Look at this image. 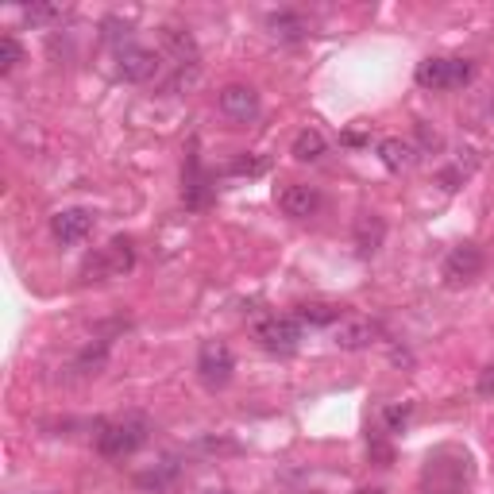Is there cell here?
<instances>
[{
    "mask_svg": "<svg viewBox=\"0 0 494 494\" xmlns=\"http://www.w3.org/2000/svg\"><path fill=\"white\" fill-rule=\"evenodd\" d=\"M147 441H151V421L143 417V413L116 417V421H105V425L97 429V452L105 456V460L136 456Z\"/></svg>",
    "mask_w": 494,
    "mask_h": 494,
    "instance_id": "obj_1",
    "label": "cell"
},
{
    "mask_svg": "<svg viewBox=\"0 0 494 494\" xmlns=\"http://www.w3.org/2000/svg\"><path fill=\"white\" fill-rule=\"evenodd\" d=\"M471 74H475V66L468 58H425V62H417L413 81L429 93H448V90L468 85Z\"/></svg>",
    "mask_w": 494,
    "mask_h": 494,
    "instance_id": "obj_2",
    "label": "cell"
},
{
    "mask_svg": "<svg viewBox=\"0 0 494 494\" xmlns=\"http://www.w3.org/2000/svg\"><path fill=\"white\" fill-rule=\"evenodd\" d=\"M136 267V247L132 240L116 236L112 243H105L97 255H90V263L81 267V282H109V279H120Z\"/></svg>",
    "mask_w": 494,
    "mask_h": 494,
    "instance_id": "obj_3",
    "label": "cell"
},
{
    "mask_svg": "<svg viewBox=\"0 0 494 494\" xmlns=\"http://www.w3.org/2000/svg\"><path fill=\"white\" fill-rule=\"evenodd\" d=\"M232 371H236V356L224 340H205L197 347V379L209 390H224L232 383Z\"/></svg>",
    "mask_w": 494,
    "mask_h": 494,
    "instance_id": "obj_4",
    "label": "cell"
},
{
    "mask_svg": "<svg viewBox=\"0 0 494 494\" xmlns=\"http://www.w3.org/2000/svg\"><path fill=\"white\" fill-rule=\"evenodd\" d=\"M259 344L267 347L274 356H294L301 347V337H305V325L298 321L294 313H282V317H267V321H259L255 328Z\"/></svg>",
    "mask_w": 494,
    "mask_h": 494,
    "instance_id": "obj_5",
    "label": "cell"
},
{
    "mask_svg": "<svg viewBox=\"0 0 494 494\" xmlns=\"http://www.w3.org/2000/svg\"><path fill=\"white\" fill-rule=\"evenodd\" d=\"M483 271H487V255H483V247H475V243H460L444 255V279L452 286H468Z\"/></svg>",
    "mask_w": 494,
    "mask_h": 494,
    "instance_id": "obj_6",
    "label": "cell"
},
{
    "mask_svg": "<svg viewBox=\"0 0 494 494\" xmlns=\"http://www.w3.org/2000/svg\"><path fill=\"white\" fill-rule=\"evenodd\" d=\"M158 54L147 51V47H136V43H124L120 51H116V74H120L124 81H132V85H143V81H151L158 74Z\"/></svg>",
    "mask_w": 494,
    "mask_h": 494,
    "instance_id": "obj_7",
    "label": "cell"
},
{
    "mask_svg": "<svg viewBox=\"0 0 494 494\" xmlns=\"http://www.w3.org/2000/svg\"><path fill=\"white\" fill-rule=\"evenodd\" d=\"M379 337H383V328H379V321H371V317H344L337 332H332L340 352H363V347H371Z\"/></svg>",
    "mask_w": 494,
    "mask_h": 494,
    "instance_id": "obj_8",
    "label": "cell"
},
{
    "mask_svg": "<svg viewBox=\"0 0 494 494\" xmlns=\"http://www.w3.org/2000/svg\"><path fill=\"white\" fill-rule=\"evenodd\" d=\"M51 232H54L58 243L74 247V243H81V240H90L93 213H90V209H58V213L51 216Z\"/></svg>",
    "mask_w": 494,
    "mask_h": 494,
    "instance_id": "obj_9",
    "label": "cell"
},
{
    "mask_svg": "<svg viewBox=\"0 0 494 494\" xmlns=\"http://www.w3.org/2000/svg\"><path fill=\"white\" fill-rule=\"evenodd\" d=\"M216 105H221V112L228 116V120H255L259 116V93L252 90V85H224L221 97H216Z\"/></svg>",
    "mask_w": 494,
    "mask_h": 494,
    "instance_id": "obj_10",
    "label": "cell"
},
{
    "mask_svg": "<svg viewBox=\"0 0 494 494\" xmlns=\"http://www.w3.org/2000/svg\"><path fill=\"white\" fill-rule=\"evenodd\" d=\"M279 209L286 216H294V221H309V216H317V209H321V194L305 182H290L279 194Z\"/></svg>",
    "mask_w": 494,
    "mask_h": 494,
    "instance_id": "obj_11",
    "label": "cell"
},
{
    "mask_svg": "<svg viewBox=\"0 0 494 494\" xmlns=\"http://www.w3.org/2000/svg\"><path fill=\"white\" fill-rule=\"evenodd\" d=\"M383 240H386V221H383V216L379 213H359L356 216V247H359V255L371 259L383 247Z\"/></svg>",
    "mask_w": 494,
    "mask_h": 494,
    "instance_id": "obj_12",
    "label": "cell"
},
{
    "mask_svg": "<svg viewBox=\"0 0 494 494\" xmlns=\"http://www.w3.org/2000/svg\"><path fill=\"white\" fill-rule=\"evenodd\" d=\"M267 32L274 39H282V43H298V39L309 35V20H305L301 12L282 8V12H271V16H267Z\"/></svg>",
    "mask_w": 494,
    "mask_h": 494,
    "instance_id": "obj_13",
    "label": "cell"
},
{
    "mask_svg": "<svg viewBox=\"0 0 494 494\" xmlns=\"http://www.w3.org/2000/svg\"><path fill=\"white\" fill-rule=\"evenodd\" d=\"M182 479V463L178 460H163V463H155L151 471H139L136 475V487L143 490H155V494H166L174 483Z\"/></svg>",
    "mask_w": 494,
    "mask_h": 494,
    "instance_id": "obj_14",
    "label": "cell"
},
{
    "mask_svg": "<svg viewBox=\"0 0 494 494\" xmlns=\"http://www.w3.org/2000/svg\"><path fill=\"white\" fill-rule=\"evenodd\" d=\"M105 363H109V340H90L74 356V367H70V371H78L81 379H93V375L105 371Z\"/></svg>",
    "mask_w": 494,
    "mask_h": 494,
    "instance_id": "obj_15",
    "label": "cell"
},
{
    "mask_svg": "<svg viewBox=\"0 0 494 494\" xmlns=\"http://www.w3.org/2000/svg\"><path fill=\"white\" fill-rule=\"evenodd\" d=\"M294 317L301 325H309V328H325V325L344 321L340 309H337V305H328V301H305V305H298V309H294Z\"/></svg>",
    "mask_w": 494,
    "mask_h": 494,
    "instance_id": "obj_16",
    "label": "cell"
},
{
    "mask_svg": "<svg viewBox=\"0 0 494 494\" xmlns=\"http://www.w3.org/2000/svg\"><path fill=\"white\" fill-rule=\"evenodd\" d=\"M328 151V143H325V136L317 132V128H305V132H298L294 136V147H290V155L298 158V163H317Z\"/></svg>",
    "mask_w": 494,
    "mask_h": 494,
    "instance_id": "obj_17",
    "label": "cell"
},
{
    "mask_svg": "<svg viewBox=\"0 0 494 494\" xmlns=\"http://www.w3.org/2000/svg\"><path fill=\"white\" fill-rule=\"evenodd\" d=\"M413 147L405 139H383L379 143V158H383V166L386 170H410L413 166Z\"/></svg>",
    "mask_w": 494,
    "mask_h": 494,
    "instance_id": "obj_18",
    "label": "cell"
},
{
    "mask_svg": "<svg viewBox=\"0 0 494 494\" xmlns=\"http://www.w3.org/2000/svg\"><path fill=\"white\" fill-rule=\"evenodd\" d=\"M163 39H166V47L174 51V58H178V66H194L197 62V43H194L190 32H182V27H166Z\"/></svg>",
    "mask_w": 494,
    "mask_h": 494,
    "instance_id": "obj_19",
    "label": "cell"
},
{
    "mask_svg": "<svg viewBox=\"0 0 494 494\" xmlns=\"http://www.w3.org/2000/svg\"><path fill=\"white\" fill-rule=\"evenodd\" d=\"M185 201H190L194 209H201L209 201L205 194V178H201V166H197V158L190 155V166H185Z\"/></svg>",
    "mask_w": 494,
    "mask_h": 494,
    "instance_id": "obj_20",
    "label": "cell"
},
{
    "mask_svg": "<svg viewBox=\"0 0 494 494\" xmlns=\"http://www.w3.org/2000/svg\"><path fill=\"white\" fill-rule=\"evenodd\" d=\"M20 62H24V47H20V39H16V35H5V39H0V74L8 78Z\"/></svg>",
    "mask_w": 494,
    "mask_h": 494,
    "instance_id": "obj_21",
    "label": "cell"
},
{
    "mask_svg": "<svg viewBox=\"0 0 494 494\" xmlns=\"http://www.w3.org/2000/svg\"><path fill=\"white\" fill-rule=\"evenodd\" d=\"M267 166H271V163H267V158H259V155H240L228 170L240 174V178H243V174H247V178H259V174H267Z\"/></svg>",
    "mask_w": 494,
    "mask_h": 494,
    "instance_id": "obj_22",
    "label": "cell"
},
{
    "mask_svg": "<svg viewBox=\"0 0 494 494\" xmlns=\"http://www.w3.org/2000/svg\"><path fill=\"white\" fill-rule=\"evenodd\" d=\"M410 413H413V405H386V410H383L386 432H402L405 425H410Z\"/></svg>",
    "mask_w": 494,
    "mask_h": 494,
    "instance_id": "obj_23",
    "label": "cell"
},
{
    "mask_svg": "<svg viewBox=\"0 0 494 494\" xmlns=\"http://www.w3.org/2000/svg\"><path fill=\"white\" fill-rule=\"evenodd\" d=\"M58 16H62V8H58V5H32V8H24V20L27 24H51Z\"/></svg>",
    "mask_w": 494,
    "mask_h": 494,
    "instance_id": "obj_24",
    "label": "cell"
},
{
    "mask_svg": "<svg viewBox=\"0 0 494 494\" xmlns=\"http://www.w3.org/2000/svg\"><path fill=\"white\" fill-rule=\"evenodd\" d=\"M475 394L483 398V402H494V363H490V367L479 371V379H475Z\"/></svg>",
    "mask_w": 494,
    "mask_h": 494,
    "instance_id": "obj_25",
    "label": "cell"
},
{
    "mask_svg": "<svg viewBox=\"0 0 494 494\" xmlns=\"http://www.w3.org/2000/svg\"><path fill=\"white\" fill-rule=\"evenodd\" d=\"M209 494H228V490H209Z\"/></svg>",
    "mask_w": 494,
    "mask_h": 494,
    "instance_id": "obj_26",
    "label": "cell"
}]
</instances>
